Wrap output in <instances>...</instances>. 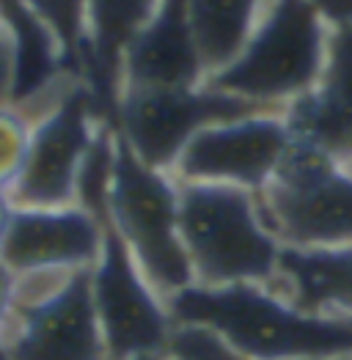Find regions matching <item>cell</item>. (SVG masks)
<instances>
[{
  "label": "cell",
  "instance_id": "3",
  "mask_svg": "<svg viewBox=\"0 0 352 360\" xmlns=\"http://www.w3.org/2000/svg\"><path fill=\"white\" fill-rule=\"evenodd\" d=\"M330 28L308 0H267L237 58L206 77L212 89L287 110L322 77Z\"/></svg>",
  "mask_w": 352,
  "mask_h": 360
},
{
  "label": "cell",
  "instance_id": "10",
  "mask_svg": "<svg viewBox=\"0 0 352 360\" xmlns=\"http://www.w3.org/2000/svg\"><path fill=\"white\" fill-rule=\"evenodd\" d=\"M294 138L284 113H253L201 129L176 157L171 176L182 184H223L262 193Z\"/></svg>",
  "mask_w": 352,
  "mask_h": 360
},
{
  "label": "cell",
  "instance_id": "24",
  "mask_svg": "<svg viewBox=\"0 0 352 360\" xmlns=\"http://www.w3.org/2000/svg\"><path fill=\"white\" fill-rule=\"evenodd\" d=\"M8 212H11V207H8L6 195L0 193V231H3V226H6V217H8Z\"/></svg>",
  "mask_w": 352,
  "mask_h": 360
},
{
  "label": "cell",
  "instance_id": "21",
  "mask_svg": "<svg viewBox=\"0 0 352 360\" xmlns=\"http://www.w3.org/2000/svg\"><path fill=\"white\" fill-rule=\"evenodd\" d=\"M14 83H17V53L14 41L0 28V105L14 102Z\"/></svg>",
  "mask_w": 352,
  "mask_h": 360
},
{
  "label": "cell",
  "instance_id": "22",
  "mask_svg": "<svg viewBox=\"0 0 352 360\" xmlns=\"http://www.w3.org/2000/svg\"><path fill=\"white\" fill-rule=\"evenodd\" d=\"M308 3L330 30L352 25V0H308Z\"/></svg>",
  "mask_w": 352,
  "mask_h": 360
},
{
  "label": "cell",
  "instance_id": "14",
  "mask_svg": "<svg viewBox=\"0 0 352 360\" xmlns=\"http://www.w3.org/2000/svg\"><path fill=\"white\" fill-rule=\"evenodd\" d=\"M157 0H86V63H83V83H86L102 119L113 127L118 89H121V63L130 44L146 28Z\"/></svg>",
  "mask_w": 352,
  "mask_h": 360
},
{
  "label": "cell",
  "instance_id": "27",
  "mask_svg": "<svg viewBox=\"0 0 352 360\" xmlns=\"http://www.w3.org/2000/svg\"><path fill=\"white\" fill-rule=\"evenodd\" d=\"M341 360H347V358H341Z\"/></svg>",
  "mask_w": 352,
  "mask_h": 360
},
{
  "label": "cell",
  "instance_id": "2",
  "mask_svg": "<svg viewBox=\"0 0 352 360\" xmlns=\"http://www.w3.org/2000/svg\"><path fill=\"white\" fill-rule=\"evenodd\" d=\"M179 184V237L193 286H270L281 242L267 229L256 193L223 184Z\"/></svg>",
  "mask_w": 352,
  "mask_h": 360
},
{
  "label": "cell",
  "instance_id": "1",
  "mask_svg": "<svg viewBox=\"0 0 352 360\" xmlns=\"http://www.w3.org/2000/svg\"><path fill=\"white\" fill-rule=\"evenodd\" d=\"M165 305L174 322L204 325L248 360H341L352 355V322L306 314L270 286H187Z\"/></svg>",
  "mask_w": 352,
  "mask_h": 360
},
{
  "label": "cell",
  "instance_id": "26",
  "mask_svg": "<svg viewBox=\"0 0 352 360\" xmlns=\"http://www.w3.org/2000/svg\"><path fill=\"white\" fill-rule=\"evenodd\" d=\"M347 360H352V355H350V358H347Z\"/></svg>",
  "mask_w": 352,
  "mask_h": 360
},
{
  "label": "cell",
  "instance_id": "20",
  "mask_svg": "<svg viewBox=\"0 0 352 360\" xmlns=\"http://www.w3.org/2000/svg\"><path fill=\"white\" fill-rule=\"evenodd\" d=\"M160 355L163 360H248L215 330L190 322H174Z\"/></svg>",
  "mask_w": 352,
  "mask_h": 360
},
{
  "label": "cell",
  "instance_id": "7",
  "mask_svg": "<svg viewBox=\"0 0 352 360\" xmlns=\"http://www.w3.org/2000/svg\"><path fill=\"white\" fill-rule=\"evenodd\" d=\"M111 127L94 94L75 77L33 121L30 146L20 176L6 190L14 210H58L77 204V181L96 135Z\"/></svg>",
  "mask_w": 352,
  "mask_h": 360
},
{
  "label": "cell",
  "instance_id": "5",
  "mask_svg": "<svg viewBox=\"0 0 352 360\" xmlns=\"http://www.w3.org/2000/svg\"><path fill=\"white\" fill-rule=\"evenodd\" d=\"M0 360H108L91 300V270L17 275L0 325Z\"/></svg>",
  "mask_w": 352,
  "mask_h": 360
},
{
  "label": "cell",
  "instance_id": "23",
  "mask_svg": "<svg viewBox=\"0 0 352 360\" xmlns=\"http://www.w3.org/2000/svg\"><path fill=\"white\" fill-rule=\"evenodd\" d=\"M14 283H17V275L0 262V325H3V319H6V314H8V308H11Z\"/></svg>",
  "mask_w": 352,
  "mask_h": 360
},
{
  "label": "cell",
  "instance_id": "12",
  "mask_svg": "<svg viewBox=\"0 0 352 360\" xmlns=\"http://www.w3.org/2000/svg\"><path fill=\"white\" fill-rule=\"evenodd\" d=\"M292 138L344 162L352 160V25L333 28L322 77L284 110Z\"/></svg>",
  "mask_w": 352,
  "mask_h": 360
},
{
  "label": "cell",
  "instance_id": "16",
  "mask_svg": "<svg viewBox=\"0 0 352 360\" xmlns=\"http://www.w3.org/2000/svg\"><path fill=\"white\" fill-rule=\"evenodd\" d=\"M264 6L267 0H187V22L204 80L237 58Z\"/></svg>",
  "mask_w": 352,
  "mask_h": 360
},
{
  "label": "cell",
  "instance_id": "8",
  "mask_svg": "<svg viewBox=\"0 0 352 360\" xmlns=\"http://www.w3.org/2000/svg\"><path fill=\"white\" fill-rule=\"evenodd\" d=\"M253 113L284 110H267L262 105L223 94L206 83L190 89L124 86L118 91L113 110V132L149 168L171 174L176 157L201 129Z\"/></svg>",
  "mask_w": 352,
  "mask_h": 360
},
{
  "label": "cell",
  "instance_id": "25",
  "mask_svg": "<svg viewBox=\"0 0 352 360\" xmlns=\"http://www.w3.org/2000/svg\"><path fill=\"white\" fill-rule=\"evenodd\" d=\"M135 360H163V355H144V358H135Z\"/></svg>",
  "mask_w": 352,
  "mask_h": 360
},
{
  "label": "cell",
  "instance_id": "9",
  "mask_svg": "<svg viewBox=\"0 0 352 360\" xmlns=\"http://www.w3.org/2000/svg\"><path fill=\"white\" fill-rule=\"evenodd\" d=\"M91 300L108 360H135L163 352L174 328L168 305L149 286L105 217L102 253L91 267Z\"/></svg>",
  "mask_w": 352,
  "mask_h": 360
},
{
  "label": "cell",
  "instance_id": "6",
  "mask_svg": "<svg viewBox=\"0 0 352 360\" xmlns=\"http://www.w3.org/2000/svg\"><path fill=\"white\" fill-rule=\"evenodd\" d=\"M256 201L281 245H352V174L300 141H294L281 168L256 193Z\"/></svg>",
  "mask_w": 352,
  "mask_h": 360
},
{
  "label": "cell",
  "instance_id": "19",
  "mask_svg": "<svg viewBox=\"0 0 352 360\" xmlns=\"http://www.w3.org/2000/svg\"><path fill=\"white\" fill-rule=\"evenodd\" d=\"M33 121L36 119L17 102L0 105V193L3 195L23 171L30 135H33Z\"/></svg>",
  "mask_w": 352,
  "mask_h": 360
},
{
  "label": "cell",
  "instance_id": "4",
  "mask_svg": "<svg viewBox=\"0 0 352 360\" xmlns=\"http://www.w3.org/2000/svg\"><path fill=\"white\" fill-rule=\"evenodd\" d=\"M105 220L163 300L168 302L193 286V272L179 237V184L168 171L141 162L118 135Z\"/></svg>",
  "mask_w": 352,
  "mask_h": 360
},
{
  "label": "cell",
  "instance_id": "17",
  "mask_svg": "<svg viewBox=\"0 0 352 360\" xmlns=\"http://www.w3.org/2000/svg\"><path fill=\"white\" fill-rule=\"evenodd\" d=\"M0 28L11 36L17 53L14 102L28 99L47 89L56 77L66 75L58 63L53 39L33 20L25 0H0Z\"/></svg>",
  "mask_w": 352,
  "mask_h": 360
},
{
  "label": "cell",
  "instance_id": "13",
  "mask_svg": "<svg viewBox=\"0 0 352 360\" xmlns=\"http://www.w3.org/2000/svg\"><path fill=\"white\" fill-rule=\"evenodd\" d=\"M201 83L204 69L190 36L187 0H157L149 25L124 56L121 89H190Z\"/></svg>",
  "mask_w": 352,
  "mask_h": 360
},
{
  "label": "cell",
  "instance_id": "18",
  "mask_svg": "<svg viewBox=\"0 0 352 360\" xmlns=\"http://www.w3.org/2000/svg\"><path fill=\"white\" fill-rule=\"evenodd\" d=\"M33 20L53 39L61 69L83 80L86 63V0H25Z\"/></svg>",
  "mask_w": 352,
  "mask_h": 360
},
{
  "label": "cell",
  "instance_id": "15",
  "mask_svg": "<svg viewBox=\"0 0 352 360\" xmlns=\"http://www.w3.org/2000/svg\"><path fill=\"white\" fill-rule=\"evenodd\" d=\"M270 289L306 314L352 322V245H284Z\"/></svg>",
  "mask_w": 352,
  "mask_h": 360
},
{
  "label": "cell",
  "instance_id": "11",
  "mask_svg": "<svg viewBox=\"0 0 352 360\" xmlns=\"http://www.w3.org/2000/svg\"><path fill=\"white\" fill-rule=\"evenodd\" d=\"M102 253V220L83 207L14 210L0 231V262L14 275L91 270Z\"/></svg>",
  "mask_w": 352,
  "mask_h": 360
}]
</instances>
